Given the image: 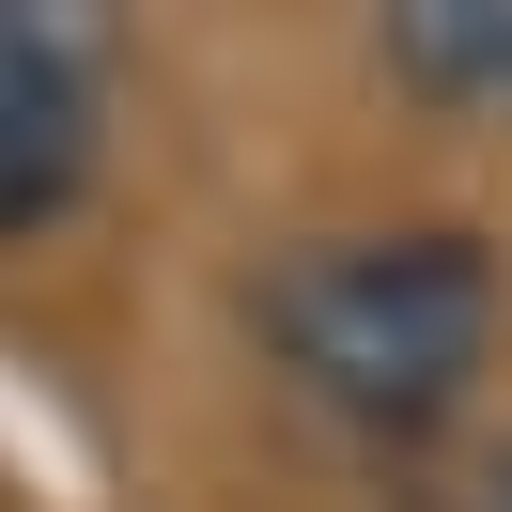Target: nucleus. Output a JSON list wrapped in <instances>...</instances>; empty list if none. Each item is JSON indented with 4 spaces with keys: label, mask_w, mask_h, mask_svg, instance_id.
<instances>
[{
    "label": "nucleus",
    "mask_w": 512,
    "mask_h": 512,
    "mask_svg": "<svg viewBox=\"0 0 512 512\" xmlns=\"http://www.w3.org/2000/svg\"><path fill=\"white\" fill-rule=\"evenodd\" d=\"M94 109H109L94 63H63V47H32L16 16H0V249L47 233L78 187H94Z\"/></svg>",
    "instance_id": "obj_2"
},
{
    "label": "nucleus",
    "mask_w": 512,
    "mask_h": 512,
    "mask_svg": "<svg viewBox=\"0 0 512 512\" xmlns=\"http://www.w3.org/2000/svg\"><path fill=\"white\" fill-rule=\"evenodd\" d=\"M0 16H16L32 47H63V63H94V78H109V47H125V16H109V0H0Z\"/></svg>",
    "instance_id": "obj_4"
},
{
    "label": "nucleus",
    "mask_w": 512,
    "mask_h": 512,
    "mask_svg": "<svg viewBox=\"0 0 512 512\" xmlns=\"http://www.w3.org/2000/svg\"><path fill=\"white\" fill-rule=\"evenodd\" d=\"M249 326L311 419H342L357 450H419L481 404L512 295L466 218H357V233H295L249 280Z\"/></svg>",
    "instance_id": "obj_1"
},
{
    "label": "nucleus",
    "mask_w": 512,
    "mask_h": 512,
    "mask_svg": "<svg viewBox=\"0 0 512 512\" xmlns=\"http://www.w3.org/2000/svg\"><path fill=\"white\" fill-rule=\"evenodd\" d=\"M481 512H512V466H497V481H481Z\"/></svg>",
    "instance_id": "obj_5"
},
{
    "label": "nucleus",
    "mask_w": 512,
    "mask_h": 512,
    "mask_svg": "<svg viewBox=\"0 0 512 512\" xmlns=\"http://www.w3.org/2000/svg\"><path fill=\"white\" fill-rule=\"evenodd\" d=\"M373 47L419 109H512V0H373Z\"/></svg>",
    "instance_id": "obj_3"
}]
</instances>
